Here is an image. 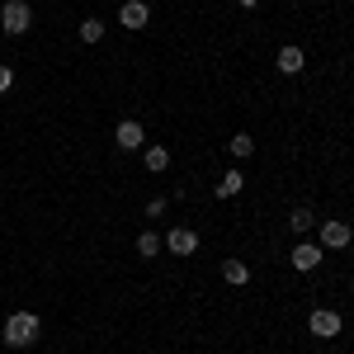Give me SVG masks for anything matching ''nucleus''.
Listing matches in <instances>:
<instances>
[{"label":"nucleus","mask_w":354,"mask_h":354,"mask_svg":"<svg viewBox=\"0 0 354 354\" xmlns=\"http://www.w3.org/2000/svg\"><path fill=\"white\" fill-rule=\"evenodd\" d=\"M10 85H15V71H10V66H0V95H5Z\"/></svg>","instance_id":"nucleus-17"},{"label":"nucleus","mask_w":354,"mask_h":354,"mask_svg":"<svg viewBox=\"0 0 354 354\" xmlns=\"http://www.w3.org/2000/svg\"><path fill=\"white\" fill-rule=\"evenodd\" d=\"M113 142H118L123 151H142V147H147V133H142V123H133V118H128V123H118Z\"/></svg>","instance_id":"nucleus-6"},{"label":"nucleus","mask_w":354,"mask_h":354,"mask_svg":"<svg viewBox=\"0 0 354 354\" xmlns=\"http://www.w3.org/2000/svg\"><path fill=\"white\" fill-rule=\"evenodd\" d=\"M81 38H85V43H100V38H104V19H85Z\"/></svg>","instance_id":"nucleus-16"},{"label":"nucleus","mask_w":354,"mask_h":354,"mask_svg":"<svg viewBox=\"0 0 354 354\" xmlns=\"http://www.w3.org/2000/svg\"><path fill=\"white\" fill-rule=\"evenodd\" d=\"M279 71H283V76H298V71H302V48L288 43V48L279 53Z\"/></svg>","instance_id":"nucleus-10"},{"label":"nucleus","mask_w":354,"mask_h":354,"mask_svg":"<svg viewBox=\"0 0 354 354\" xmlns=\"http://www.w3.org/2000/svg\"><path fill=\"white\" fill-rule=\"evenodd\" d=\"M0 326H5V322H0Z\"/></svg>","instance_id":"nucleus-19"},{"label":"nucleus","mask_w":354,"mask_h":354,"mask_svg":"<svg viewBox=\"0 0 354 354\" xmlns=\"http://www.w3.org/2000/svg\"><path fill=\"white\" fill-rule=\"evenodd\" d=\"M222 279H227V283H245V279H250V270H245L241 260H222Z\"/></svg>","instance_id":"nucleus-12"},{"label":"nucleus","mask_w":354,"mask_h":354,"mask_svg":"<svg viewBox=\"0 0 354 354\" xmlns=\"http://www.w3.org/2000/svg\"><path fill=\"white\" fill-rule=\"evenodd\" d=\"M137 255H147V260L161 255V236H156V232H142V236H137Z\"/></svg>","instance_id":"nucleus-14"},{"label":"nucleus","mask_w":354,"mask_h":354,"mask_svg":"<svg viewBox=\"0 0 354 354\" xmlns=\"http://www.w3.org/2000/svg\"><path fill=\"white\" fill-rule=\"evenodd\" d=\"M165 245H170L175 255H194V250H198V232H189V227H175V232L165 236Z\"/></svg>","instance_id":"nucleus-7"},{"label":"nucleus","mask_w":354,"mask_h":354,"mask_svg":"<svg viewBox=\"0 0 354 354\" xmlns=\"http://www.w3.org/2000/svg\"><path fill=\"white\" fill-rule=\"evenodd\" d=\"M227 147H232V156H250V151H255V137H250V133H236Z\"/></svg>","instance_id":"nucleus-15"},{"label":"nucleus","mask_w":354,"mask_h":354,"mask_svg":"<svg viewBox=\"0 0 354 354\" xmlns=\"http://www.w3.org/2000/svg\"><path fill=\"white\" fill-rule=\"evenodd\" d=\"M142 161H147V170H156V175H161L165 165H170V151H165V147H147V151H142Z\"/></svg>","instance_id":"nucleus-11"},{"label":"nucleus","mask_w":354,"mask_h":354,"mask_svg":"<svg viewBox=\"0 0 354 354\" xmlns=\"http://www.w3.org/2000/svg\"><path fill=\"white\" fill-rule=\"evenodd\" d=\"M288 227H293V232H312V227H317V218H312V213H307V208H293V213H288Z\"/></svg>","instance_id":"nucleus-13"},{"label":"nucleus","mask_w":354,"mask_h":354,"mask_svg":"<svg viewBox=\"0 0 354 354\" xmlns=\"http://www.w3.org/2000/svg\"><path fill=\"white\" fill-rule=\"evenodd\" d=\"M241 185H245V175H241V170H227L218 185H213V194H218V198H236V194H241Z\"/></svg>","instance_id":"nucleus-9"},{"label":"nucleus","mask_w":354,"mask_h":354,"mask_svg":"<svg viewBox=\"0 0 354 354\" xmlns=\"http://www.w3.org/2000/svg\"><path fill=\"white\" fill-rule=\"evenodd\" d=\"M241 5H245V10H255V5H260V0H241Z\"/></svg>","instance_id":"nucleus-18"},{"label":"nucleus","mask_w":354,"mask_h":354,"mask_svg":"<svg viewBox=\"0 0 354 354\" xmlns=\"http://www.w3.org/2000/svg\"><path fill=\"white\" fill-rule=\"evenodd\" d=\"M28 24H33V10H28L24 0H5V5H0V28H5L10 38L28 33Z\"/></svg>","instance_id":"nucleus-2"},{"label":"nucleus","mask_w":354,"mask_h":354,"mask_svg":"<svg viewBox=\"0 0 354 354\" xmlns=\"http://www.w3.org/2000/svg\"><path fill=\"white\" fill-rule=\"evenodd\" d=\"M354 241V232H350V222H322V250H345V245Z\"/></svg>","instance_id":"nucleus-4"},{"label":"nucleus","mask_w":354,"mask_h":354,"mask_svg":"<svg viewBox=\"0 0 354 354\" xmlns=\"http://www.w3.org/2000/svg\"><path fill=\"white\" fill-rule=\"evenodd\" d=\"M147 19H151V10H147L142 0H128V5H123V15H118V24H123V28H142Z\"/></svg>","instance_id":"nucleus-8"},{"label":"nucleus","mask_w":354,"mask_h":354,"mask_svg":"<svg viewBox=\"0 0 354 354\" xmlns=\"http://www.w3.org/2000/svg\"><path fill=\"white\" fill-rule=\"evenodd\" d=\"M0 335H5V345L24 350V345H33V340H38V317H33V312H15V317H5Z\"/></svg>","instance_id":"nucleus-1"},{"label":"nucleus","mask_w":354,"mask_h":354,"mask_svg":"<svg viewBox=\"0 0 354 354\" xmlns=\"http://www.w3.org/2000/svg\"><path fill=\"white\" fill-rule=\"evenodd\" d=\"M322 255H326V250H322L317 241H298L288 260H293V270H302V274H307V270H317V265H322Z\"/></svg>","instance_id":"nucleus-5"},{"label":"nucleus","mask_w":354,"mask_h":354,"mask_svg":"<svg viewBox=\"0 0 354 354\" xmlns=\"http://www.w3.org/2000/svg\"><path fill=\"white\" fill-rule=\"evenodd\" d=\"M307 330H312L317 340H335V335H340V312H330V307H317V312L307 317Z\"/></svg>","instance_id":"nucleus-3"}]
</instances>
